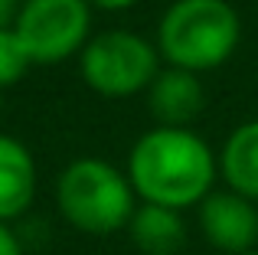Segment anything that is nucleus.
I'll list each match as a JSON object with an SVG mask.
<instances>
[{"label":"nucleus","mask_w":258,"mask_h":255,"mask_svg":"<svg viewBox=\"0 0 258 255\" xmlns=\"http://www.w3.org/2000/svg\"><path fill=\"white\" fill-rule=\"evenodd\" d=\"M216 157H219V177L226 180L229 190L258 203V118L235 128Z\"/></svg>","instance_id":"10"},{"label":"nucleus","mask_w":258,"mask_h":255,"mask_svg":"<svg viewBox=\"0 0 258 255\" xmlns=\"http://www.w3.org/2000/svg\"><path fill=\"white\" fill-rule=\"evenodd\" d=\"M92 4V10H108V13H118V10H127V7H134L138 0H88Z\"/></svg>","instance_id":"14"},{"label":"nucleus","mask_w":258,"mask_h":255,"mask_svg":"<svg viewBox=\"0 0 258 255\" xmlns=\"http://www.w3.org/2000/svg\"><path fill=\"white\" fill-rule=\"evenodd\" d=\"M0 105H4V89H0Z\"/></svg>","instance_id":"16"},{"label":"nucleus","mask_w":258,"mask_h":255,"mask_svg":"<svg viewBox=\"0 0 258 255\" xmlns=\"http://www.w3.org/2000/svg\"><path fill=\"white\" fill-rule=\"evenodd\" d=\"M154 43L167 66L209 72L235 56L242 17L229 0H173L157 23Z\"/></svg>","instance_id":"2"},{"label":"nucleus","mask_w":258,"mask_h":255,"mask_svg":"<svg viewBox=\"0 0 258 255\" xmlns=\"http://www.w3.org/2000/svg\"><path fill=\"white\" fill-rule=\"evenodd\" d=\"M124 232L134 249L144 255H180V249L186 245L183 210L160 203H138Z\"/></svg>","instance_id":"9"},{"label":"nucleus","mask_w":258,"mask_h":255,"mask_svg":"<svg viewBox=\"0 0 258 255\" xmlns=\"http://www.w3.org/2000/svg\"><path fill=\"white\" fill-rule=\"evenodd\" d=\"M30 52L23 49V43H20L17 30H0V89H10V85H17L20 79L26 76V69H30Z\"/></svg>","instance_id":"11"},{"label":"nucleus","mask_w":258,"mask_h":255,"mask_svg":"<svg viewBox=\"0 0 258 255\" xmlns=\"http://www.w3.org/2000/svg\"><path fill=\"white\" fill-rule=\"evenodd\" d=\"M33 66H52L79 56L92 33L88 0H23L13 20Z\"/></svg>","instance_id":"5"},{"label":"nucleus","mask_w":258,"mask_h":255,"mask_svg":"<svg viewBox=\"0 0 258 255\" xmlns=\"http://www.w3.org/2000/svg\"><path fill=\"white\" fill-rule=\"evenodd\" d=\"M138 203L141 200L127 173L101 157L72 160L56 180L59 213L72 229L85 236H111L127 229Z\"/></svg>","instance_id":"3"},{"label":"nucleus","mask_w":258,"mask_h":255,"mask_svg":"<svg viewBox=\"0 0 258 255\" xmlns=\"http://www.w3.org/2000/svg\"><path fill=\"white\" fill-rule=\"evenodd\" d=\"M23 0H0V30H10L13 20H17Z\"/></svg>","instance_id":"13"},{"label":"nucleus","mask_w":258,"mask_h":255,"mask_svg":"<svg viewBox=\"0 0 258 255\" xmlns=\"http://www.w3.org/2000/svg\"><path fill=\"white\" fill-rule=\"evenodd\" d=\"M242 255H258V249H252V252H242Z\"/></svg>","instance_id":"15"},{"label":"nucleus","mask_w":258,"mask_h":255,"mask_svg":"<svg viewBox=\"0 0 258 255\" xmlns=\"http://www.w3.org/2000/svg\"><path fill=\"white\" fill-rule=\"evenodd\" d=\"M141 203L200 206L219 177V157L189 128H151L134 141L124 167Z\"/></svg>","instance_id":"1"},{"label":"nucleus","mask_w":258,"mask_h":255,"mask_svg":"<svg viewBox=\"0 0 258 255\" xmlns=\"http://www.w3.org/2000/svg\"><path fill=\"white\" fill-rule=\"evenodd\" d=\"M79 72L92 92L105 98H131L147 92L160 72L157 43L131 30H105L92 36L79 52Z\"/></svg>","instance_id":"4"},{"label":"nucleus","mask_w":258,"mask_h":255,"mask_svg":"<svg viewBox=\"0 0 258 255\" xmlns=\"http://www.w3.org/2000/svg\"><path fill=\"white\" fill-rule=\"evenodd\" d=\"M36 160L20 138L0 134V223L20 219L36 200Z\"/></svg>","instance_id":"8"},{"label":"nucleus","mask_w":258,"mask_h":255,"mask_svg":"<svg viewBox=\"0 0 258 255\" xmlns=\"http://www.w3.org/2000/svg\"><path fill=\"white\" fill-rule=\"evenodd\" d=\"M206 105V89L200 72L167 66L147 85V111L164 128H189Z\"/></svg>","instance_id":"7"},{"label":"nucleus","mask_w":258,"mask_h":255,"mask_svg":"<svg viewBox=\"0 0 258 255\" xmlns=\"http://www.w3.org/2000/svg\"><path fill=\"white\" fill-rule=\"evenodd\" d=\"M0 255H23V245L10 229V223H0Z\"/></svg>","instance_id":"12"},{"label":"nucleus","mask_w":258,"mask_h":255,"mask_svg":"<svg viewBox=\"0 0 258 255\" xmlns=\"http://www.w3.org/2000/svg\"><path fill=\"white\" fill-rule=\"evenodd\" d=\"M200 232L209 245L226 255L258 249V203L235 190H213L196 206Z\"/></svg>","instance_id":"6"}]
</instances>
